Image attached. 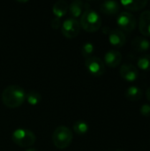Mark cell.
I'll return each mask as SVG.
<instances>
[{
  "mask_svg": "<svg viewBox=\"0 0 150 151\" xmlns=\"http://www.w3.org/2000/svg\"><path fill=\"white\" fill-rule=\"evenodd\" d=\"M94 50H95V47H94L93 43L88 42L83 44V46L81 48V54L85 58H90V57H92Z\"/></svg>",
  "mask_w": 150,
  "mask_h": 151,
  "instance_id": "21",
  "label": "cell"
},
{
  "mask_svg": "<svg viewBox=\"0 0 150 151\" xmlns=\"http://www.w3.org/2000/svg\"><path fill=\"white\" fill-rule=\"evenodd\" d=\"M140 112L142 116L150 118V104H142L140 109Z\"/></svg>",
  "mask_w": 150,
  "mask_h": 151,
  "instance_id": "22",
  "label": "cell"
},
{
  "mask_svg": "<svg viewBox=\"0 0 150 151\" xmlns=\"http://www.w3.org/2000/svg\"><path fill=\"white\" fill-rule=\"evenodd\" d=\"M132 47L138 52H146L150 49V42L146 37L137 36L132 41Z\"/></svg>",
  "mask_w": 150,
  "mask_h": 151,
  "instance_id": "12",
  "label": "cell"
},
{
  "mask_svg": "<svg viewBox=\"0 0 150 151\" xmlns=\"http://www.w3.org/2000/svg\"><path fill=\"white\" fill-rule=\"evenodd\" d=\"M120 76L128 82L135 81L139 77V70L133 65L124 64L121 65L119 70Z\"/></svg>",
  "mask_w": 150,
  "mask_h": 151,
  "instance_id": "8",
  "label": "cell"
},
{
  "mask_svg": "<svg viewBox=\"0 0 150 151\" xmlns=\"http://www.w3.org/2000/svg\"><path fill=\"white\" fill-rule=\"evenodd\" d=\"M51 27L53 29H58L61 26V20L59 18H54L51 21Z\"/></svg>",
  "mask_w": 150,
  "mask_h": 151,
  "instance_id": "23",
  "label": "cell"
},
{
  "mask_svg": "<svg viewBox=\"0 0 150 151\" xmlns=\"http://www.w3.org/2000/svg\"><path fill=\"white\" fill-rule=\"evenodd\" d=\"M26 101L30 105H36L42 101V96L39 92L32 90L26 94Z\"/></svg>",
  "mask_w": 150,
  "mask_h": 151,
  "instance_id": "19",
  "label": "cell"
},
{
  "mask_svg": "<svg viewBox=\"0 0 150 151\" xmlns=\"http://www.w3.org/2000/svg\"><path fill=\"white\" fill-rule=\"evenodd\" d=\"M68 4L64 1V0H59V1H57L54 5H53V8H52V11H53V13L55 14L56 18H62L64 17L67 12H68Z\"/></svg>",
  "mask_w": 150,
  "mask_h": 151,
  "instance_id": "17",
  "label": "cell"
},
{
  "mask_svg": "<svg viewBox=\"0 0 150 151\" xmlns=\"http://www.w3.org/2000/svg\"><path fill=\"white\" fill-rule=\"evenodd\" d=\"M72 133L71 129L65 126L57 127L52 134L53 144L59 150H65L70 146L72 142Z\"/></svg>",
  "mask_w": 150,
  "mask_h": 151,
  "instance_id": "3",
  "label": "cell"
},
{
  "mask_svg": "<svg viewBox=\"0 0 150 151\" xmlns=\"http://www.w3.org/2000/svg\"><path fill=\"white\" fill-rule=\"evenodd\" d=\"M117 24L121 30L126 32H132L135 29L137 21L132 13L128 12H122L117 18Z\"/></svg>",
  "mask_w": 150,
  "mask_h": 151,
  "instance_id": "6",
  "label": "cell"
},
{
  "mask_svg": "<svg viewBox=\"0 0 150 151\" xmlns=\"http://www.w3.org/2000/svg\"><path fill=\"white\" fill-rule=\"evenodd\" d=\"M137 65L140 70L144 72H150V55L146 54L139 58L137 60Z\"/></svg>",
  "mask_w": 150,
  "mask_h": 151,
  "instance_id": "18",
  "label": "cell"
},
{
  "mask_svg": "<svg viewBox=\"0 0 150 151\" xmlns=\"http://www.w3.org/2000/svg\"><path fill=\"white\" fill-rule=\"evenodd\" d=\"M139 29L143 35L150 36V11H144L140 15Z\"/></svg>",
  "mask_w": 150,
  "mask_h": 151,
  "instance_id": "11",
  "label": "cell"
},
{
  "mask_svg": "<svg viewBox=\"0 0 150 151\" xmlns=\"http://www.w3.org/2000/svg\"><path fill=\"white\" fill-rule=\"evenodd\" d=\"M68 11L70 12L72 19H76L82 15V13L85 11L84 8V2L80 0H75L70 4L68 6Z\"/></svg>",
  "mask_w": 150,
  "mask_h": 151,
  "instance_id": "15",
  "label": "cell"
},
{
  "mask_svg": "<svg viewBox=\"0 0 150 151\" xmlns=\"http://www.w3.org/2000/svg\"><path fill=\"white\" fill-rule=\"evenodd\" d=\"M85 66L88 73L95 77L102 76L105 73V65L103 61L95 56L86 58Z\"/></svg>",
  "mask_w": 150,
  "mask_h": 151,
  "instance_id": "5",
  "label": "cell"
},
{
  "mask_svg": "<svg viewBox=\"0 0 150 151\" xmlns=\"http://www.w3.org/2000/svg\"><path fill=\"white\" fill-rule=\"evenodd\" d=\"M80 27L87 32L94 33L98 31L102 26V19L100 15L91 8L84 11L80 16Z\"/></svg>",
  "mask_w": 150,
  "mask_h": 151,
  "instance_id": "2",
  "label": "cell"
},
{
  "mask_svg": "<svg viewBox=\"0 0 150 151\" xmlns=\"http://www.w3.org/2000/svg\"><path fill=\"white\" fill-rule=\"evenodd\" d=\"M80 21L77 20L76 19H65L61 27V30H62V34L65 37L69 38V39H72L75 38L80 31Z\"/></svg>",
  "mask_w": 150,
  "mask_h": 151,
  "instance_id": "7",
  "label": "cell"
},
{
  "mask_svg": "<svg viewBox=\"0 0 150 151\" xmlns=\"http://www.w3.org/2000/svg\"><path fill=\"white\" fill-rule=\"evenodd\" d=\"M125 96H126V99H128L129 101L137 102L142 98L143 92L140 88H138L136 86H131L126 90Z\"/></svg>",
  "mask_w": 150,
  "mask_h": 151,
  "instance_id": "16",
  "label": "cell"
},
{
  "mask_svg": "<svg viewBox=\"0 0 150 151\" xmlns=\"http://www.w3.org/2000/svg\"><path fill=\"white\" fill-rule=\"evenodd\" d=\"M108 38L110 43L116 48L123 47L126 42V37L123 33V31H121L120 29L111 30L110 33L108 34Z\"/></svg>",
  "mask_w": 150,
  "mask_h": 151,
  "instance_id": "9",
  "label": "cell"
},
{
  "mask_svg": "<svg viewBox=\"0 0 150 151\" xmlns=\"http://www.w3.org/2000/svg\"><path fill=\"white\" fill-rule=\"evenodd\" d=\"M11 139L16 145L21 148H29L34 145L36 141L34 134L32 131L25 128H18L13 131Z\"/></svg>",
  "mask_w": 150,
  "mask_h": 151,
  "instance_id": "4",
  "label": "cell"
},
{
  "mask_svg": "<svg viewBox=\"0 0 150 151\" xmlns=\"http://www.w3.org/2000/svg\"><path fill=\"white\" fill-rule=\"evenodd\" d=\"M122 61V54L117 50H110L104 55V65L109 67L115 68L120 65Z\"/></svg>",
  "mask_w": 150,
  "mask_h": 151,
  "instance_id": "10",
  "label": "cell"
},
{
  "mask_svg": "<svg viewBox=\"0 0 150 151\" xmlns=\"http://www.w3.org/2000/svg\"><path fill=\"white\" fill-rule=\"evenodd\" d=\"M25 90L18 85H11L6 87L2 93V101L8 108H18L26 100Z\"/></svg>",
  "mask_w": 150,
  "mask_h": 151,
  "instance_id": "1",
  "label": "cell"
},
{
  "mask_svg": "<svg viewBox=\"0 0 150 151\" xmlns=\"http://www.w3.org/2000/svg\"><path fill=\"white\" fill-rule=\"evenodd\" d=\"M73 131L78 135H84L88 131V125L83 120H77L73 124Z\"/></svg>",
  "mask_w": 150,
  "mask_h": 151,
  "instance_id": "20",
  "label": "cell"
},
{
  "mask_svg": "<svg viewBox=\"0 0 150 151\" xmlns=\"http://www.w3.org/2000/svg\"><path fill=\"white\" fill-rule=\"evenodd\" d=\"M146 96H147L148 100L150 102V87L148 88V90H147V92H146Z\"/></svg>",
  "mask_w": 150,
  "mask_h": 151,
  "instance_id": "24",
  "label": "cell"
},
{
  "mask_svg": "<svg viewBox=\"0 0 150 151\" xmlns=\"http://www.w3.org/2000/svg\"><path fill=\"white\" fill-rule=\"evenodd\" d=\"M119 4L116 1H104L100 5V10L106 15H114L119 12Z\"/></svg>",
  "mask_w": 150,
  "mask_h": 151,
  "instance_id": "13",
  "label": "cell"
},
{
  "mask_svg": "<svg viewBox=\"0 0 150 151\" xmlns=\"http://www.w3.org/2000/svg\"><path fill=\"white\" fill-rule=\"evenodd\" d=\"M120 4L127 10L132 12H138L144 9L148 4L146 0H130V1H121Z\"/></svg>",
  "mask_w": 150,
  "mask_h": 151,
  "instance_id": "14",
  "label": "cell"
},
{
  "mask_svg": "<svg viewBox=\"0 0 150 151\" xmlns=\"http://www.w3.org/2000/svg\"><path fill=\"white\" fill-rule=\"evenodd\" d=\"M26 151H38L36 149H34V148H29V149H27Z\"/></svg>",
  "mask_w": 150,
  "mask_h": 151,
  "instance_id": "25",
  "label": "cell"
}]
</instances>
